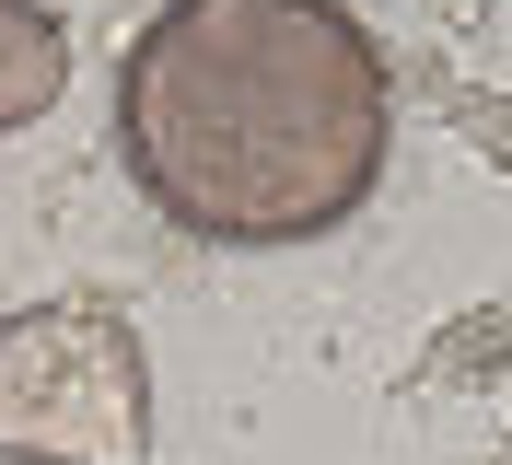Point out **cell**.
Here are the masks:
<instances>
[{
  "mask_svg": "<svg viewBox=\"0 0 512 465\" xmlns=\"http://www.w3.org/2000/svg\"><path fill=\"white\" fill-rule=\"evenodd\" d=\"M384 152L396 82L350 0H163L117 70V163L198 245H315Z\"/></svg>",
  "mask_w": 512,
  "mask_h": 465,
  "instance_id": "6da1fadb",
  "label": "cell"
},
{
  "mask_svg": "<svg viewBox=\"0 0 512 465\" xmlns=\"http://www.w3.org/2000/svg\"><path fill=\"white\" fill-rule=\"evenodd\" d=\"M0 465H152V361L117 303L0 314Z\"/></svg>",
  "mask_w": 512,
  "mask_h": 465,
  "instance_id": "7a4b0ae2",
  "label": "cell"
},
{
  "mask_svg": "<svg viewBox=\"0 0 512 465\" xmlns=\"http://www.w3.org/2000/svg\"><path fill=\"white\" fill-rule=\"evenodd\" d=\"M70 93V35L35 0H0V128H35Z\"/></svg>",
  "mask_w": 512,
  "mask_h": 465,
  "instance_id": "3957f363",
  "label": "cell"
}]
</instances>
